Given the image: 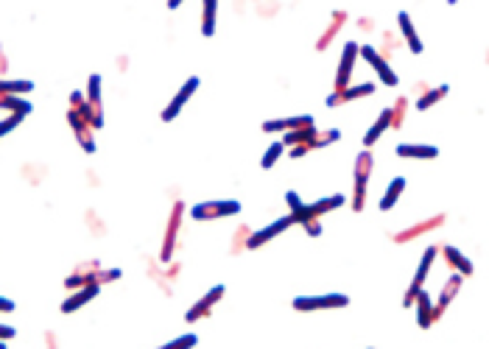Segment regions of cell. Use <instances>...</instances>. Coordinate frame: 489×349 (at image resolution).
I'll list each match as a JSON object with an SVG mask.
<instances>
[{"label": "cell", "instance_id": "obj_1", "mask_svg": "<svg viewBox=\"0 0 489 349\" xmlns=\"http://www.w3.org/2000/svg\"><path fill=\"white\" fill-rule=\"evenodd\" d=\"M115 280H121V268H101V263L98 260H90V263H84V265H79L70 277L65 280V288H70V290H76V288L81 285H104V283H115Z\"/></svg>", "mask_w": 489, "mask_h": 349}, {"label": "cell", "instance_id": "obj_2", "mask_svg": "<svg viewBox=\"0 0 489 349\" xmlns=\"http://www.w3.org/2000/svg\"><path fill=\"white\" fill-rule=\"evenodd\" d=\"M241 213V201L235 198H218V201H201L191 207V218L193 221H216V218H229Z\"/></svg>", "mask_w": 489, "mask_h": 349}, {"label": "cell", "instance_id": "obj_3", "mask_svg": "<svg viewBox=\"0 0 489 349\" xmlns=\"http://www.w3.org/2000/svg\"><path fill=\"white\" fill-rule=\"evenodd\" d=\"M350 296L344 293H325V296H296L293 299V310L299 313H313V310H338L347 308Z\"/></svg>", "mask_w": 489, "mask_h": 349}, {"label": "cell", "instance_id": "obj_4", "mask_svg": "<svg viewBox=\"0 0 489 349\" xmlns=\"http://www.w3.org/2000/svg\"><path fill=\"white\" fill-rule=\"evenodd\" d=\"M372 165H375L372 151H369V148L361 151L358 159H356V196H353V210H356V213L363 210V201H366V182H369V176H372Z\"/></svg>", "mask_w": 489, "mask_h": 349}, {"label": "cell", "instance_id": "obj_5", "mask_svg": "<svg viewBox=\"0 0 489 349\" xmlns=\"http://www.w3.org/2000/svg\"><path fill=\"white\" fill-rule=\"evenodd\" d=\"M286 201H288V210H291L293 221L302 223V226H305V232H308L311 238H319V235H322V223H319V218L308 210V204H305V201H302L293 191L286 193Z\"/></svg>", "mask_w": 489, "mask_h": 349}, {"label": "cell", "instance_id": "obj_6", "mask_svg": "<svg viewBox=\"0 0 489 349\" xmlns=\"http://www.w3.org/2000/svg\"><path fill=\"white\" fill-rule=\"evenodd\" d=\"M182 213H185V204H182V201H173L171 216H168V223H165L163 249H160V260H163V263H171V257H173L176 238H179V226H182Z\"/></svg>", "mask_w": 489, "mask_h": 349}, {"label": "cell", "instance_id": "obj_7", "mask_svg": "<svg viewBox=\"0 0 489 349\" xmlns=\"http://www.w3.org/2000/svg\"><path fill=\"white\" fill-rule=\"evenodd\" d=\"M293 216L288 213V216H283V218H277V221H271L268 226H263V229H258V232H249V238H246V249H261V246H266L268 241H274L277 235H283L288 226H293Z\"/></svg>", "mask_w": 489, "mask_h": 349}, {"label": "cell", "instance_id": "obj_8", "mask_svg": "<svg viewBox=\"0 0 489 349\" xmlns=\"http://www.w3.org/2000/svg\"><path fill=\"white\" fill-rule=\"evenodd\" d=\"M198 84H201V81H198V76H191V79L179 87V93L171 98V103L165 106L163 115H160V118H163V123H171V121H176V118H179V112H182V109H185V103L193 98V93L198 90Z\"/></svg>", "mask_w": 489, "mask_h": 349}, {"label": "cell", "instance_id": "obj_9", "mask_svg": "<svg viewBox=\"0 0 489 349\" xmlns=\"http://www.w3.org/2000/svg\"><path fill=\"white\" fill-rule=\"evenodd\" d=\"M224 290H227V288H224V285L210 288V290H207V293H204V296H201V299L196 302L193 308H191V310L185 313V321H188V324H196V321H201V318H207V316H210V313H213V308H216V305L221 302V296H224Z\"/></svg>", "mask_w": 489, "mask_h": 349}, {"label": "cell", "instance_id": "obj_10", "mask_svg": "<svg viewBox=\"0 0 489 349\" xmlns=\"http://www.w3.org/2000/svg\"><path fill=\"white\" fill-rule=\"evenodd\" d=\"M67 121H70V128H73V134H76L79 146H81L87 154H96V137H93V126H90V123L81 118V112L70 106V112H67Z\"/></svg>", "mask_w": 489, "mask_h": 349}, {"label": "cell", "instance_id": "obj_11", "mask_svg": "<svg viewBox=\"0 0 489 349\" xmlns=\"http://www.w3.org/2000/svg\"><path fill=\"white\" fill-rule=\"evenodd\" d=\"M358 48H361L358 42H347V45H344V51H341V64H338V73H336V90H333V93L350 87V76H353V67H356V59H358Z\"/></svg>", "mask_w": 489, "mask_h": 349}, {"label": "cell", "instance_id": "obj_12", "mask_svg": "<svg viewBox=\"0 0 489 349\" xmlns=\"http://www.w3.org/2000/svg\"><path fill=\"white\" fill-rule=\"evenodd\" d=\"M358 54L363 56V59H366V62L372 64V67H375V73L380 76V81H383L386 87H394V84H397V73L391 70L389 62H386V59H383V56H380V54H378L372 45H361Z\"/></svg>", "mask_w": 489, "mask_h": 349}, {"label": "cell", "instance_id": "obj_13", "mask_svg": "<svg viewBox=\"0 0 489 349\" xmlns=\"http://www.w3.org/2000/svg\"><path fill=\"white\" fill-rule=\"evenodd\" d=\"M341 137V131L338 128H327V131H316L308 143H302V146H293L291 154L293 159H299V157H305V154H311V151H316V148H325V146H330V143H336Z\"/></svg>", "mask_w": 489, "mask_h": 349}, {"label": "cell", "instance_id": "obj_14", "mask_svg": "<svg viewBox=\"0 0 489 349\" xmlns=\"http://www.w3.org/2000/svg\"><path fill=\"white\" fill-rule=\"evenodd\" d=\"M433 257H436V246H428L423 254V260H420V268H417V274H414V283H411L408 293H405V308H411V305H414V296L423 290L425 277H428V271H430V265H433Z\"/></svg>", "mask_w": 489, "mask_h": 349}, {"label": "cell", "instance_id": "obj_15", "mask_svg": "<svg viewBox=\"0 0 489 349\" xmlns=\"http://www.w3.org/2000/svg\"><path fill=\"white\" fill-rule=\"evenodd\" d=\"M302 126H313V118H311V115H293V118L266 121V123H263V131H266V134H286V131H291V128H302Z\"/></svg>", "mask_w": 489, "mask_h": 349}, {"label": "cell", "instance_id": "obj_16", "mask_svg": "<svg viewBox=\"0 0 489 349\" xmlns=\"http://www.w3.org/2000/svg\"><path fill=\"white\" fill-rule=\"evenodd\" d=\"M98 290H101V285H81V288H76V293L73 296H67L65 302H62V313H76L79 308H84L87 302H93L98 296Z\"/></svg>", "mask_w": 489, "mask_h": 349}, {"label": "cell", "instance_id": "obj_17", "mask_svg": "<svg viewBox=\"0 0 489 349\" xmlns=\"http://www.w3.org/2000/svg\"><path fill=\"white\" fill-rule=\"evenodd\" d=\"M375 93V84H356V87H344L333 96H327V106H338V103H347V101H356V98L372 96Z\"/></svg>", "mask_w": 489, "mask_h": 349}, {"label": "cell", "instance_id": "obj_18", "mask_svg": "<svg viewBox=\"0 0 489 349\" xmlns=\"http://www.w3.org/2000/svg\"><path fill=\"white\" fill-rule=\"evenodd\" d=\"M344 23H347V14H344V11H333V17H330V26H327L325 31H322V36L316 39V51H325L327 45L336 39V34L344 29Z\"/></svg>", "mask_w": 489, "mask_h": 349}, {"label": "cell", "instance_id": "obj_19", "mask_svg": "<svg viewBox=\"0 0 489 349\" xmlns=\"http://www.w3.org/2000/svg\"><path fill=\"white\" fill-rule=\"evenodd\" d=\"M445 223V216H433V218H428V221L423 223H414L411 229H405V232H400V235H394V241L397 243H405V241H414V238H420V235H425L428 229H436V226H442Z\"/></svg>", "mask_w": 489, "mask_h": 349}, {"label": "cell", "instance_id": "obj_20", "mask_svg": "<svg viewBox=\"0 0 489 349\" xmlns=\"http://www.w3.org/2000/svg\"><path fill=\"white\" fill-rule=\"evenodd\" d=\"M397 157H403V159H436L439 157V148H433V146L403 143V146H397Z\"/></svg>", "mask_w": 489, "mask_h": 349}, {"label": "cell", "instance_id": "obj_21", "mask_svg": "<svg viewBox=\"0 0 489 349\" xmlns=\"http://www.w3.org/2000/svg\"><path fill=\"white\" fill-rule=\"evenodd\" d=\"M461 280H464L461 274H453V277L448 280V285L442 288V296H439V305H433V318H439V316H442V310H445V308H448V305L453 302V296H456V293H458V288H461Z\"/></svg>", "mask_w": 489, "mask_h": 349}, {"label": "cell", "instance_id": "obj_22", "mask_svg": "<svg viewBox=\"0 0 489 349\" xmlns=\"http://www.w3.org/2000/svg\"><path fill=\"white\" fill-rule=\"evenodd\" d=\"M216 20H218V0H204L201 3V34L204 36L216 34Z\"/></svg>", "mask_w": 489, "mask_h": 349}, {"label": "cell", "instance_id": "obj_23", "mask_svg": "<svg viewBox=\"0 0 489 349\" xmlns=\"http://www.w3.org/2000/svg\"><path fill=\"white\" fill-rule=\"evenodd\" d=\"M386 128H391V109H383V112H380V118L375 121V126L363 134V146H366V148H372V146L380 140V134H383Z\"/></svg>", "mask_w": 489, "mask_h": 349}, {"label": "cell", "instance_id": "obj_24", "mask_svg": "<svg viewBox=\"0 0 489 349\" xmlns=\"http://www.w3.org/2000/svg\"><path fill=\"white\" fill-rule=\"evenodd\" d=\"M87 103H90V109L96 112L98 121L104 123V109H101V76H98V73H93L90 81H87Z\"/></svg>", "mask_w": 489, "mask_h": 349}, {"label": "cell", "instance_id": "obj_25", "mask_svg": "<svg viewBox=\"0 0 489 349\" xmlns=\"http://www.w3.org/2000/svg\"><path fill=\"white\" fill-rule=\"evenodd\" d=\"M397 23H400V29H403V36H405L411 54H423V42H420V36H417L414 26H411V17H408L405 11H400V14H397Z\"/></svg>", "mask_w": 489, "mask_h": 349}, {"label": "cell", "instance_id": "obj_26", "mask_svg": "<svg viewBox=\"0 0 489 349\" xmlns=\"http://www.w3.org/2000/svg\"><path fill=\"white\" fill-rule=\"evenodd\" d=\"M442 252H445V257H448V263H450V265L456 268V271L461 274V277H470V274H473V263H470V260H467L464 254L458 252L456 246H445Z\"/></svg>", "mask_w": 489, "mask_h": 349}, {"label": "cell", "instance_id": "obj_27", "mask_svg": "<svg viewBox=\"0 0 489 349\" xmlns=\"http://www.w3.org/2000/svg\"><path fill=\"white\" fill-rule=\"evenodd\" d=\"M341 204H344V196H341V193H336V196H327V198H319V201L308 204V210H311L316 218H322V216H327L330 210H338Z\"/></svg>", "mask_w": 489, "mask_h": 349}, {"label": "cell", "instance_id": "obj_28", "mask_svg": "<svg viewBox=\"0 0 489 349\" xmlns=\"http://www.w3.org/2000/svg\"><path fill=\"white\" fill-rule=\"evenodd\" d=\"M403 191H405V179H403V176L391 179V185L386 188V196L380 198V210H383V213H386V210H391V207L397 204V198L403 196Z\"/></svg>", "mask_w": 489, "mask_h": 349}, {"label": "cell", "instance_id": "obj_29", "mask_svg": "<svg viewBox=\"0 0 489 349\" xmlns=\"http://www.w3.org/2000/svg\"><path fill=\"white\" fill-rule=\"evenodd\" d=\"M313 134H316V126L291 128V131H286V134H283V143H286V148H293V146H302V143H308Z\"/></svg>", "mask_w": 489, "mask_h": 349}, {"label": "cell", "instance_id": "obj_30", "mask_svg": "<svg viewBox=\"0 0 489 349\" xmlns=\"http://www.w3.org/2000/svg\"><path fill=\"white\" fill-rule=\"evenodd\" d=\"M414 299H417V310H420V327L428 330V327L433 324V305H430V296H428L425 290H420Z\"/></svg>", "mask_w": 489, "mask_h": 349}, {"label": "cell", "instance_id": "obj_31", "mask_svg": "<svg viewBox=\"0 0 489 349\" xmlns=\"http://www.w3.org/2000/svg\"><path fill=\"white\" fill-rule=\"evenodd\" d=\"M0 109L17 112V115H29V112H31V103L20 96H0Z\"/></svg>", "mask_w": 489, "mask_h": 349}, {"label": "cell", "instance_id": "obj_32", "mask_svg": "<svg viewBox=\"0 0 489 349\" xmlns=\"http://www.w3.org/2000/svg\"><path fill=\"white\" fill-rule=\"evenodd\" d=\"M34 84L31 81H23V79H14V81H0V96H26L31 93Z\"/></svg>", "mask_w": 489, "mask_h": 349}, {"label": "cell", "instance_id": "obj_33", "mask_svg": "<svg viewBox=\"0 0 489 349\" xmlns=\"http://www.w3.org/2000/svg\"><path fill=\"white\" fill-rule=\"evenodd\" d=\"M445 96H448V84H442V87H433V90H428V93H425V96L417 101V109H420V112H425V109H430L433 103H439V101H442Z\"/></svg>", "mask_w": 489, "mask_h": 349}, {"label": "cell", "instance_id": "obj_34", "mask_svg": "<svg viewBox=\"0 0 489 349\" xmlns=\"http://www.w3.org/2000/svg\"><path fill=\"white\" fill-rule=\"evenodd\" d=\"M283 151H286V143L283 140H277V143H271L268 148H266V154H263V159H261V168H274L277 165V159L283 157Z\"/></svg>", "mask_w": 489, "mask_h": 349}, {"label": "cell", "instance_id": "obj_35", "mask_svg": "<svg viewBox=\"0 0 489 349\" xmlns=\"http://www.w3.org/2000/svg\"><path fill=\"white\" fill-rule=\"evenodd\" d=\"M23 118H26V115H17V112H9V118H3V121H0V137H6L9 131H14V128H17V126H20V123H23Z\"/></svg>", "mask_w": 489, "mask_h": 349}, {"label": "cell", "instance_id": "obj_36", "mask_svg": "<svg viewBox=\"0 0 489 349\" xmlns=\"http://www.w3.org/2000/svg\"><path fill=\"white\" fill-rule=\"evenodd\" d=\"M198 344V338H196L193 333H188V335H179V338H173V341H168L165 344V349H179V347H196Z\"/></svg>", "mask_w": 489, "mask_h": 349}, {"label": "cell", "instance_id": "obj_37", "mask_svg": "<svg viewBox=\"0 0 489 349\" xmlns=\"http://www.w3.org/2000/svg\"><path fill=\"white\" fill-rule=\"evenodd\" d=\"M14 335H17V330H14V327L0 324V341H9V338H14Z\"/></svg>", "mask_w": 489, "mask_h": 349}, {"label": "cell", "instance_id": "obj_38", "mask_svg": "<svg viewBox=\"0 0 489 349\" xmlns=\"http://www.w3.org/2000/svg\"><path fill=\"white\" fill-rule=\"evenodd\" d=\"M11 310H14V302L6 299V296H0V313H11Z\"/></svg>", "mask_w": 489, "mask_h": 349}, {"label": "cell", "instance_id": "obj_39", "mask_svg": "<svg viewBox=\"0 0 489 349\" xmlns=\"http://www.w3.org/2000/svg\"><path fill=\"white\" fill-rule=\"evenodd\" d=\"M185 0H168V9H179Z\"/></svg>", "mask_w": 489, "mask_h": 349}]
</instances>
